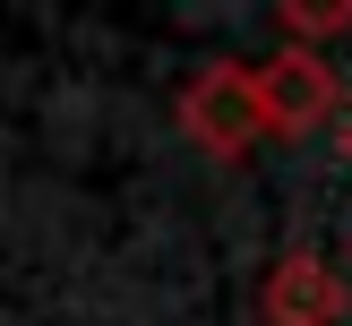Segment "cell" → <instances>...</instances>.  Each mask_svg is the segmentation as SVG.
Listing matches in <instances>:
<instances>
[{
    "instance_id": "1",
    "label": "cell",
    "mask_w": 352,
    "mask_h": 326,
    "mask_svg": "<svg viewBox=\"0 0 352 326\" xmlns=\"http://www.w3.org/2000/svg\"><path fill=\"white\" fill-rule=\"evenodd\" d=\"M172 120H181V137L206 154V163H250V154L267 146V112H258L250 60H206V69H189L181 95H172Z\"/></svg>"
},
{
    "instance_id": "2",
    "label": "cell",
    "mask_w": 352,
    "mask_h": 326,
    "mask_svg": "<svg viewBox=\"0 0 352 326\" xmlns=\"http://www.w3.org/2000/svg\"><path fill=\"white\" fill-rule=\"evenodd\" d=\"M258 78V112H267V137H309L327 120H344V69L327 51H292L275 43L267 60H250Z\"/></svg>"
},
{
    "instance_id": "3",
    "label": "cell",
    "mask_w": 352,
    "mask_h": 326,
    "mask_svg": "<svg viewBox=\"0 0 352 326\" xmlns=\"http://www.w3.org/2000/svg\"><path fill=\"white\" fill-rule=\"evenodd\" d=\"M344 309H352V283L318 249H284L258 283V326H344Z\"/></svg>"
},
{
    "instance_id": "4",
    "label": "cell",
    "mask_w": 352,
    "mask_h": 326,
    "mask_svg": "<svg viewBox=\"0 0 352 326\" xmlns=\"http://www.w3.org/2000/svg\"><path fill=\"white\" fill-rule=\"evenodd\" d=\"M275 34L292 51H327L336 34H352V0H284L275 9Z\"/></svg>"
},
{
    "instance_id": "5",
    "label": "cell",
    "mask_w": 352,
    "mask_h": 326,
    "mask_svg": "<svg viewBox=\"0 0 352 326\" xmlns=\"http://www.w3.org/2000/svg\"><path fill=\"white\" fill-rule=\"evenodd\" d=\"M344 163H352V103H344Z\"/></svg>"
}]
</instances>
